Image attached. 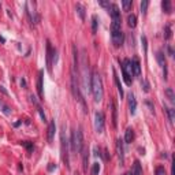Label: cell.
<instances>
[{
  "label": "cell",
  "mask_w": 175,
  "mask_h": 175,
  "mask_svg": "<svg viewBox=\"0 0 175 175\" xmlns=\"http://www.w3.org/2000/svg\"><path fill=\"white\" fill-rule=\"evenodd\" d=\"M125 175H131V172H126Z\"/></svg>",
  "instance_id": "cell-32"
},
{
  "label": "cell",
  "mask_w": 175,
  "mask_h": 175,
  "mask_svg": "<svg viewBox=\"0 0 175 175\" xmlns=\"http://www.w3.org/2000/svg\"><path fill=\"white\" fill-rule=\"evenodd\" d=\"M156 175H166V170L163 166H159L157 168H156Z\"/></svg>",
  "instance_id": "cell-27"
},
{
  "label": "cell",
  "mask_w": 175,
  "mask_h": 175,
  "mask_svg": "<svg viewBox=\"0 0 175 175\" xmlns=\"http://www.w3.org/2000/svg\"><path fill=\"white\" fill-rule=\"evenodd\" d=\"M52 59L56 62V49H54L49 41H47V70L52 73Z\"/></svg>",
  "instance_id": "cell-5"
},
{
  "label": "cell",
  "mask_w": 175,
  "mask_h": 175,
  "mask_svg": "<svg viewBox=\"0 0 175 175\" xmlns=\"http://www.w3.org/2000/svg\"><path fill=\"white\" fill-rule=\"evenodd\" d=\"M73 55H74V63H73V70H71V88H73V93L74 97L77 100H80L81 103L85 106L84 99L81 96L80 92V73H78V54H77V48L75 45H73Z\"/></svg>",
  "instance_id": "cell-1"
},
{
  "label": "cell",
  "mask_w": 175,
  "mask_h": 175,
  "mask_svg": "<svg viewBox=\"0 0 175 175\" xmlns=\"http://www.w3.org/2000/svg\"><path fill=\"white\" fill-rule=\"evenodd\" d=\"M74 145H75V153L77 152H82L84 149V133H82V129H78V130H74Z\"/></svg>",
  "instance_id": "cell-4"
},
{
  "label": "cell",
  "mask_w": 175,
  "mask_h": 175,
  "mask_svg": "<svg viewBox=\"0 0 175 175\" xmlns=\"http://www.w3.org/2000/svg\"><path fill=\"white\" fill-rule=\"evenodd\" d=\"M114 71V80H115V84H116V86H118V92H119V95H121V97H123V89H122V85L121 82H119V77H118V74L115 70H112Z\"/></svg>",
  "instance_id": "cell-15"
},
{
  "label": "cell",
  "mask_w": 175,
  "mask_h": 175,
  "mask_svg": "<svg viewBox=\"0 0 175 175\" xmlns=\"http://www.w3.org/2000/svg\"><path fill=\"white\" fill-rule=\"evenodd\" d=\"M164 37H166L167 40L171 39V26H170V25L166 26V34H164Z\"/></svg>",
  "instance_id": "cell-28"
},
{
  "label": "cell",
  "mask_w": 175,
  "mask_h": 175,
  "mask_svg": "<svg viewBox=\"0 0 175 175\" xmlns=\"http://www.w3.org/2000/svg\"><path fill=\"white\" fill-rule=\"evenodd\" d=\"M82 153H84V164H82V167H84V172H88V162H89V155H88V151L86 149H82Z\"/></svg>",
  "instance_id": "cell-18"
},
{
  "label": "cell",
  "mask_w": 175,
  "mask_h": 175,
  "mask_svg": "<svg viewBox=\"0 0 175 175\" xmlns=\"http://www.w3.org/2000/svg\"><path fill=\"white\" fill-rule=\"evenodd\" d=\"M131 175H142V167L138 160H136L133 164V170H131Z\"/></svg>",
  "instance_id": "cell-12"
},
{
  "label": "cell",
  "mask_w": 175,
  "mask_h": 175,
  "mask_svg": "<svg viewBox=\"0 0 175 175\" xmlns=\"http://www.w3.org/2000/svg\"><path fill=\"white\" fill-rule=\"evenodd\" d=\"M90 90L93 93L95 101L96 103L101 101V99L104 96V89H103V80L99 73H93L92 81H90Z\"/></svg>",
  "instance_id": "cell-2"
},
{
  "label": "cell",
  "mask_w": 175,
  "mask_h": 175,
  "mask_svg": "<svg viewBox=\"0 0 175 175\" xmlns=\"http://www.w3.org/2000/svg\"><path fill=\"white\" fill-rule=\"evenodd\" d=\"M99 174H100V164H99V163H95L93 167H92L90 175H99Z\"/></svg>",
  "instance_id": "cell-25"
},
{
  "label": "cell",
  "mask_w": 175,
  "mask_h": 175,
  "mask_svg": "<svg viewBox=\"0 0 175 175\" xmlns=\"http://www.w3.org/2000/svg\"><path fill=\"white\" fill-rule=\"evenodd\" d=\"M162 8H163V11H164L166 14L171 13L172 7H171V2H170V0H163V2H162Z\"/></svg>",
  "instance_id": "cell-16"
},
{
  "label": "cell",
  "mask_w": 175,
  "mask_h": 175,
  "mask_svg": "<svg viewBox=\"0 0 175 175\" xmlns=\"http://www.w3.org/2000/svg\"><path fill=\"white\" fill-rule=\"evenodd\" d=\"M129 110H130V114L134 115L136 114V110H137V100H136V96L133 93L129 95Z\"/></svg>",
  "instance_id": "cell-9"
},
{
  "label": "cell",
  "mask_w": 175,
  "mask_h": 175,
  "mask_svg": "<svg viewBox=\"0 0 175 175\" xmlns=\"http://www.w3.org/2000/svg\"><path fill=\"white\" fill-rule=\"evenodd\" d=\"M133 140H134V130L131 127H129L127 130H126V133H125V141L127 144H130Z\"/></svg>",
  "instance_id": "cell-14"
},
{
  "label": "cell",
  "mask_w": 175,
  "mask_h": 175,
  "mask_svg": "<svg viewBox=\"0 0 175 175\" xmlns=\"http://www.w3.org/2000/svg\"><path fill=\"white\" fill-rule=\"evenodd\" d=\"M156 59H157V63L160 64L163 70H164V78H167V63H166V58H164V54L162 51H159L156 54Z\"/></svg>",
  "instance_id": "cell-8"
},
{
  "label": "cell",
  "mask_w": 175,
  "mask_h": 175,
  "mask_svg": "<svg viewBox=\"0 0 175 175\" xmlns=\"http://www.w3.org/2000/svg\"><path fill=\"white\" fill-rule=\"evenodd\" d=\"M148 6H149V2H147V0L141 2V13H142V15H145V14H147Z\"/></svg>",
  "instance_id": "cell-24"
},
{
  "label": "cell",
  "mask_w": 175,
  "mask_h": 175,
  "mask_svg": "<svg viewBox=\"0 0 175 175\" xmlns=\"http://www.w3.org/2000/svg\"><path fill=\"white\" fill-rule=\"evenodd\" d=\"M131 69H133V75L140 77L141 75V64L138 59H133L131 60Z\"/></svg>",
  "instance_id": "cell-11"
},
{
  "label": "cell",
  "mask_w": 175,
  "mask_h": 175,
  "mask_svg": "<svg viewBox=\"0 0 175 175\" xmlns=\"http://www.w3.org/2000/svg\"><path fill=\"white\" fill-rule=\"evenodd\" d=\"M111 107H112V125H114V127H116L118 116H116V106H115V101L111 103Z\"/></svg>",
  "instance_id": "cell-17"
},
{
  "label": "cell",
  "mask_w": 175,
  "mask_h": 175,
  "mask_svg": "<svg viewBox=\"0 0 175 175\" xmlns=\"http://www.w3.org/2000/svg\"><path fill=\"white\" fill-rule=\"evenodd\" d=\"M144 90L149 92V84H148V81H144Z\"/></svg>",
  "instance_id": "cell-29"
},
{
  "label": "cell",
  "mask_w": 175,
  "mask_h": 175,
  "mask_svg": "<svg viewBox=\"0 0 175 175\" xmlns=\"http://www.w3.org/2000/svg\"><path fill=\"white\" fill-rule=\"evenodd\" d=\"M168 55L170 56H172V48H171L170 45H168Z\"/></svg>",
  "instance_id": "cell-31"
},
{
  "label": "cell",
  "mask_w": 175,
  "mask_h": 175,
  "mask_svg": "<svg viewBox=\"0 0 175 175\" xmlns=\"http://www.w3.org/2000/svg\"><path fill=\"white\" fill-rule=\"evenodd\" d=\"M95 129L99 134L104 133V129H106V118H104V114L101 111L96 112V115H95Z\"/></svg>",
  "instance_id": "cell-6"
},
{
  "label": "cell",
  "mask_w": 175,
  "mask_h": 175,
  "mask_svg": "<svg viewBox=\"0 0 175 175\" xmlns=\"http://www.w3.org/2000/svg\"><path fill=\"white\" fill-rule=\"evenodd\" d=\"M166 111H167V114H168V119H170V122L172 123V122H174V119H175V111H174L172 108H166Z\"/></svg>",
  "instance_id": "cell-26"
},
{
  "label": "cell",
  "mask_w": 175,
  "mask_h": 175,
  "mask_svg": "<svg viewBox=\"0 0 175 175\" xmlns=\"http://www.w3.org/2000/svg\"><path fill=\"white\" fill-rule=\"evenodd\" d=\"M131 6H133L131 0H123V2H122V7H123L125 11H129L130 8H131Z\"/></svg>",
  "instance_id": "cell-23"
},
{
  "label": "cell",
  "mask_w": 175,
  "mask_h": 175,
  "mask_svg": "<svg viewBox=\"0 0 175 175\" xmlns=\"http://www.w3.org/2000/svg\"><path fill=\"white\" fill-rule=\"evenodd\" d=\"M127 25L130 26V28H136L137 26V17L134 15V14H130V15L127 17Z\"/></svg>",
  "instance_id": "cell-20"
},
{
  "label": "cell",
  "mask_w": 175,
  "mask_h": 175,
  "mask_svg": "<svg viewBox=\"0 0 175 175\" xmlns=\"http://www.w3.org/2000/svg\"><path fill=\"white\" fill-rule=\"evenodd\" d=\"M75 10H77V13H78V15H80V18L84 21L85 19V7L78 3V4H75Z\"/></svg>",
  "instance_id": "cell-19"
},
{
  "label": "cell",
  "mask_w": 175,
  "mask_h": 175,
  "mask_svg": "<svg viewBox=\"0 0 175 175\" xmlns=\"http://www.w3.org/2000/svg\"><path fill=\"white\" fill-rule=\"evenodd\" d=\"M55 131H56V125H55V121H51L49 126H48V142H52V141H54Z\"/></svg>",
  "instance_id": "cell-10"
},
{
  "label": "cell",
  "mask_w": 175,
  "mask_h": 175,
  "mask_svg": "<svg viewBox=\"0 0 175 175\" xmlns=\"http://www.w3.org/2000/svg\"><path fill=\"white\" fill-rule=\"evenodd\" d=\"M166 95H167V97H168V100H170L171 103L175 101V95H174V90L171 88H167L166 89Z\"/></svg>",
  "instance_id": "cell-22"
},
{
  "label": "cell",
  "mask_w": 175,
  "mask_h": 175,
  "mask_svg": "<svg viewBox=\"0 0 175 175\" xmlns=\"http://www.w3.org/2000/svg\"><path fill=\"white\" fill-rule=\"evenodd\" d=\"M100 6H103V7H110V3H107V2H100Z\"/></svg>",
  "instance_id": "cell-30"
},
{
  "label": "cell",
  "mask_w": 175,
  "mask_h": 175,
  "mask_svg": "<svg viewBox=\"0 0 175 175\" xmlns=\"http://www.w3.org/2000/svg\"><path fill=\"white\" fill-rule=\"evenodd\" d=\"M97 15H93L92 17V33L93 34H96V32H97Z\"/></svg>",
  "instance_id": "cell-21"
},
{
  "label": "cell",
  "mask_w": 175,
  "mask_h": 175,
  "mask_svg": "<svg viewBox=\"0 0 175 175\" xmlns=\"http://www.w3.org/2000/svg\"><path fill=\"white\" fill-rule=\"evenodd\" d=\"M75 175H78V174H75Z\"/></svg>",
  "instance_id": "cell-33"
},
{
  "label": "cell",
  "mask_w": 175,
  "mask_h": 175,
  "mask_svg": "<svg viewBox=\"0 0 175 175\" xmlns=\"http://www.w3.org/2000/svg\"><path fill=\"white\" fill-rule=\"evenodd\" d=\"M60 141H62V160L66 164L67 168H70L69 164V141L66 138V133H64V126L62 127V133H60Z\"/></svg>",
  "instance_id": "cell-3"
},
{
  "label": "cell",
  "mask_w": 175,
  "mask_h": 175,
  "mask_svg": "<svg viewBox=\"0 0 175 175\" xmlns=\"http://www.w3.org/2000/svg\"><path fill=\"white\" fill-rule=\"evenodd\" d=\"M116 152H118L119 163H121V166H123L125 164V148H123V140L121 138L116 141Z\"/></svg>",
  "instance_id": "cell-7"
},
{
  "label": "cell",
  "mask_w": 175,
  "mask_h": 175,
  "mask_svg": "<svg viewBox=\"0 0 175 175\" xmlns=\"http://www.w3.org/2000/svg\"><path fill=\"white\" fill-rule=\"evenodd\" d=\"M37 93L40 97H43V71L39 73V78H37Z\"/></svg>",
  "instance_id": "cell-13"
}]
</instances>
